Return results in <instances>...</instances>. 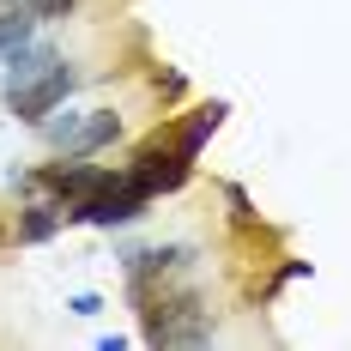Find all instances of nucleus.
Returning <instances> with one entry per match:
<instances>
[{"label":"nucleus","mask_w":351,"mask_h":351,"mask_svg":"<svg viewBox=\"0 0 351 351\" xmlns=\"http://www.w3.org/2000/svg\"><path fill=\"white\" fill-rule=\"evenodd\" d=\"M73 91H79V67H73L67 55H61V61H55L49 73H36L31 85H19V91H6V109H12V115H19L25 128H43V121H49L55 109L67 104Z\"/></svg>","instance_id":"f257e3e1"},{"label":"nucleus","mask_w":351,"mask_h":351,"mask_svg":"<svg viewBox=\"0 0 351 351\" xmlns=\"http://www.w3.org/2000/svg\"><path fill=\"white\" fill-rule=\"evenodd\" d=\"M43 134H49V145H55L61 158H91V152H104V145L121 134V115H115V109H91V115L67 109L61 121H43Z\"/></svg>","instance_id":"f03ea898"},{"label":"nucleus","mask_w":351,"mask_h":351,"mask_svg":"<svg viewBox=\"0 0 351 351\" xmlns=\"http://www.w3.org/2000/svg\"><path fill=\"white\" fill-rule=\"evenodd\" d=\"M188 176H194V158L188 152H176V145H164V140H152L128 164V182L140 188L145 200H158V194H176V188H188Z\"/></svg>","instance_id":"7ed1b4c3"},{"label":"nucleus","mask_w":351,"mask_h":351,"mask_svg":"<svg viewBox=\"0 0 351 351\" xmlns=\"http://www.w3.org/2000/svg\"><path fill=\"white\" fill-rule=\"evenodd\" d=\"M0 61H6V79H0V97H6V91L31 85L36 73H49L55 61H61V49H55V43H43V36H31V43H19L12 55H0Z\"/></svg>","instance_id":"20e7f679"},{"label":"nucleus","mask_w":351,"mask_h":351,"mask_svg":"<svg viewBox=\"0 0 351 351\" xmlns=\"http://www.w3.org/2000/svg\"><path fill=\"white\" fill-rule=\"evenodd\" d=\"M43 182L55 188V200H61V206H73V200H85L91 188H104V182H109V170H91V164L67 158V164H49V170H43Z\"/></svg>","instance_id":"39448f33"},{"label":"nucleus","mask_w":351,"mask_h":351,"mask_svg":"<svg viewBox=\"0 0 351 351\" xmlns=\"http://www.w3.org/2000/svg\"><path fill=\"white\" fill-rule=\"evenodd\" d=\"M224 115H230L224 104H200L194 115H188V121H182V128H176V152H188V158H200V145H206L212 134H218V121H224Z\"/></svg>","instance_id":"423d86ee"},{"label":"nucleus","mask_w":351,"mask_h":351,"mask_svg":"<svg viewBox=\"0 0 351 351\" xmlns=\"http://www.w3.org/2000/svg\"><path fill=\"white\" fill-rule=\"evenodd\" d=\"M61 230V200H31L19 212V243H49Z\"/></svg>","instance_id":"0eeeda50"},{"label":"nucleus","mask_w":351,"mask_h":351,"mask_svg":"<svg viewBox=\"0 0 351 351\" xmlns=\"http://www.w3.org/2000/svg\"><path fill=\"white\" fill-rule=\"evenodd\" d=\"M31 36H36V19L25 6H6V12H0V55H12V49L31 43Z\"/></svg>","instance_id":"6e6552de"},{"label":"nucleus","mask_w":351,"mask_h":351,"mask_svg":"<svg viewBox=\"0 0 351 351\" xmlns=\"http://www.w3.org/2000/svg\"><path fill=\"white\" fill-rule=\"evenodd\" d=\"M224 206H230V224H254V218H261V212H254V200H248L243 188H237V182H224Z\"/></svg>","instance_id":"1a4fd4ad"},{"label":"nucleus","mask_w":351,"mask_h":351,"mask_svg":"<svg viewBox=\"0 0 351 351\" xmlns=\"http://www.w3.org/2000/svg\"><path fill=\"white\" fill-rule=\"evenodd\" d=\"M12 6H25V12H31L36 25H43V19H67V12L79 6V0H12Z\"/></svg>","instance_id":"9d476101"},{"label":"nucleus","mask_w":351,"mask_h":351,"mask_svg":"<svg viewBox=\"0 0 351 351\" xmlns=\"http://www.w3.org/2000/svg\"><path fill=\"white\" fill-rule=\"evenodd\" d=\"M67 309H73V315H97V309H104V297H91V291H79V297H73Z\"/></svg>","instance_id":"9b49d317"}]
</instances>
